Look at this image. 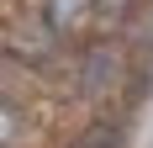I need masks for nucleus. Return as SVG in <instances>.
Returning a JSON list of instances; mask_svg holds the SVG:
<instances>
[{
	"instance_id": "f257e3e1",
	"label": "nucleus",
	"mask_w": 153,
	"mask_h": 148,
	"mask_svg": "<svg viewBox=\"0 0 153 148\" xmlns=\"http://www.w3.org/2000/svg\"><path fill=\"white\" fill-rule=\"evenodd\" d=\"M127 74H132L127 43L122 37H95V43H85V53H79L74 90L85 95V101H111V95L127 85Z\"/></svg>"
},
{
	"instance_id": "f03ea898",
	"label": "nucleus",
	"mask_w": 153,
	"mask_h": 148,
	"mask_svg": "<svg viewBox=\"0 0 153 148\" xmlns=\"http://www.w3.org/2000/svg\"><path fill=\"white\" fill-rule=\"evenodd\" d=\"M95 21V0H42V27L58 37V43H74L85 37Z\"/></svg>"
},
{
	"instance_id": "7ed1b4c3",
	"label": "nucleus",
	"mask_w": 153,
	"mask_h": 148,
	"mask_svg": "<svg viewBox=\"0 0 153 148\" xmlns=\"http://www.w3.org/2000/svg\"><path fill=\"white\" fill-rule=\"evenodd\" d=\"M74 148H132V122L116 117V111H111V117H95L90 127L74 138Z\"/></svg>"
},
{
	"instance_id": "20e7f679",
	"label": "nucleus",
	"mask_w": 153,
	"mask_h": 148,
	"mask_svg": "<svg viewBox=\"0 0 153 148\" xmlns=\"http://www.w3.org/2000/svg\"><path fill=\"white\" fill-rule=\"evenodd\" d=\"M21 127H27V106L0 90V148H16V143H21Z\"/></svg>"
},
{
	"instance_id": "39448f33",
	"label": "nucleus",
	"mask_w": 153,
	"mask_h": 148,
	"mask_svg": "<svg viewBox=\"0 0 153 148\" xmlns=\"http://www.w3.org/2000/svg\"><path fill=\"white\" fill-rule=\"evenodd\" d=\"M143 0H95V16H106V21H122V16H132Z\"/></svg>"
}]
</instances>
